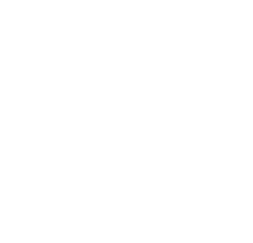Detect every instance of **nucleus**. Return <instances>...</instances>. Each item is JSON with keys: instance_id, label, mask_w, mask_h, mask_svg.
Segmentation results:
<instances>
[]
</instances>
